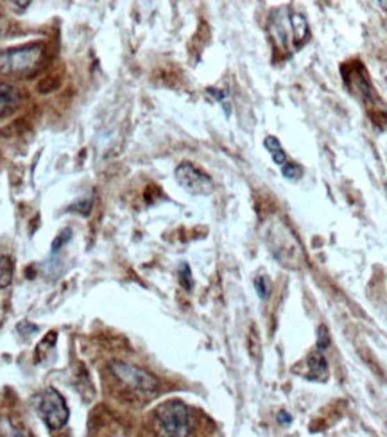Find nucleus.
<instances>
[{"label":"nucleus","instance_id":"f257e3e1","mask_svg":"<svg viewBox=\"0 0 387 437\" xmlns=\"http://www.w3.org/2000/svg\"><path fill=\"white\" fill-rule=\"evenodd\" d=\"M265 238H267L272 256L280 263H283V267L298 269L305 263L302 242L294 235L293 229L286 224V221L272 219L267 224V237Z\"/></svg>","mask_w":387,"mask_h":437},{"label":"nucleus","instance_id":"f03ea898","mask_svg":"<svg viewBox=\"0 0 387 437\" xmlns=\"http://www.w3.org/2000/svg\"><path fill=\"white\" fill-rule=\"evenodd\" d=\"M43 60L42 43H27L22 47L0 52V76L29 77L40 68Z\"/></svg>","mask_w":387,"mask_h":437},{"label":"nucleus","instance_id":"7ed1b4c3","mask_svg":"<svg viewBox=\"0 0 387 437\" xmlns=\"http://www.w3.org/2000/svg\"><path fill=\"white\" fill-rule=\"evenodd\" d=\"M154 421L163 437H190L192 418L187 405L179 399H169L158 405Z\"/></svg>","mask_w":387,"mask_h":437},{"label":"nucleus","instance_id":"20e7f679","mask_svg":"<svg viewBox=\"0 0 387 437\" xmlns=\"http://www.w3.org/2000/svg\"><path fill=\"white\" fill-rule=\"evenodd\" d=\"M110 371L119 382H122L124 386H128L129 389L136 390V393L151 395L160 386L158 378L153 373L135 364H129V362L113 361L110 364Z\"/></svg>","mask_w":387,"mask_h":437},{"label":"nucleus","instance_id":"39448f33","mask_svg":"<svg viewBox=\"0 0 387 437\" xmlns=\"http://www.w3.org/2000/svg\"><path fill=\"white\" fill-rule=\"evenodd\" d=\"M38 414L47 423L49 429L52 430L63 429L65 424L68 423V418H70L67 402L60 395V390H56L54 387H49L40 395Z\"/></svg>","mask_w":387,"mask_h":437},{"label":"nucleus","instance_id":"423d86ee","mask_svg":"<svg viewBox=\"0 0 387 437\" xmlns=\"http://www.w3.org/2000/svg\"><path fill=\"white\" fill-rule=\"evenodd\" d=\"M176 181L185 192L192 195H210L213 190V181L204 170L190 162L179 163L174 170Z\"/></svg>","mask_w":387,"mask_h":437},{"label":"nucleus","instance_id":"0eeeda50","mask_svg":"<svg viewBox=\"0 0 387 437\" xmlns=\"http://www.w3.org/2000/svg\"><path fill=\"white\" fill-rule=\"evenodd\" d=\"M303 365H305V370L298 371V373L303 378H306V380H311V382H318L320 380V382H323L324 378H327L328 362L323 356V353L314 352L312 355L306 356V361Z\"/></svg>","mask_w":387,"mask_h":437},{"label":"nucleus","instance_id":"6e6552de","mask_svg":"<svg viewBox=\"0 0 387 437\" xmlns=\"http://www.w3.org/2000/svg\"><path fill=\"white\" fill-rule=\"evenodd\" d=\"M24 99L26 97L20 88H17L11 83H0V117H6L11 111L18 110Z\"/></svg>","mask_w":387,"mask_h":437},{"label":"nucleus","instance_id":"1a4fd4ad","mask_svg":"<svg viewBox=\"0 0 387 437\" xmlns=\"http://www.w3.org/2000/svg\"><path fill=\"white\" fill-rule=\"evenodd\" d=\"M364 70L362 67H355V68H349V72L348 76H346L345 83L349 86H354L355 83H357V86L355 88H352V92H354L355 95H359V97L362 99V101H368V99L373 97V88H371L370 81H368V76L366 72L362 74L361 77V72Z\"/></svg>","mask_w":387,"mask_h":437},{"label":"nucleus","instance_id":"9d476101","mask_svg":"<svg viewBox=\"0 0 387 437\" xmlns=\"http://www.w3.org/2000/svg\"><path fill=\"white\" fill-rule=\"evenodd\" d=\"M290 29L294 36V49H302L308 40H311V29L306 24V18L299 13H294L290 17Z\"/></svg>","mask_w":387,"mask_h":437},{"label":"nucleus","instance_id":"9b49d317","mask_svg":"<svg viewBox=\"0 0 387 437\" xmlns=\"http://www.w3.org/2000/svg\"><path fill=\"white\" fill-rule=\"evenodd\" d=\"M264 147L267 149L269 154H271L272 162L277 163V165H280V167L286 165V163H287V154H286V151H283V147H281L280 140H278L277 136H265Z\"/></svg>","mask_w":387,"mask_h":437},{"label":"nucleus","instance_id":"f8f14e48","mask_svg":"<svg viewBox=\"0 0 387 437\" xmlns=\"http://www.w3.org/2000/svg\"><path fill=\"white\" fill-rule=\"evenodd\" d=\"M0 437H34L11 418H0Z\"/></svg>","mask_w":387,"mask_h":437},{"label":"nucleus","instance_id":"ddd939ff","mask_svg":"<svg viewBox=\"0 0 387 437\" xmlns=\"http://www.w3.org/2000/svg\"><path fill=\"white\" fill-rule=\"evenodd\" d=\"M15 262L11 256L0 255V289H6L13 281Z\"/></svg>","mask_w":387,"mask_h":437},{"label":"nucleus","instance_id":"4468645a","mask_svg":"<svg viewBox=\"0 0 387 437\" xmlns=\"http://www.w3.org/2000/svg\"><path fill=\"white\" fill-rule=\"evenodd\" d=\"M281 174H283V178L286 179L296 181V179H299L303 176V169H302V165H298V163L287 162L286 165L281 167Z\"/></svg>","mask_w":387,"mask_h":437},{"label":"nucleus","instance_id":"2eb2a0df","mask_svg":"<svg viewBox=\"0 0 387 437\" xmlns=\"http://www.w3.org/2000/svg\"><path fill=\"white\" fill-rule=\"evenodd\" d=\"M330 348V333H328V328L324 324H321L318 328V340H315V352L323 353L324 349Z\"/></svg>","mask_w":387,"mask_h":437},{"label":"nucleus","instance_id":"dca6fc26","mask_svg":"<svg viewBox=\"0 0 387 437\" xmlns=\"http://www.w3.org/2000/svg\"><path fill=\"white\" fill-rule=\"evenodd\" d=\"M255 290L260 296V299H267L269 294H271V285H269L265 276H258V278H255Z\"/></svg>","mask_w":387,"mask_h":437},{"label":"nucleus","instance_id":"f3484780","mask_svg":"<svg viewBox=\"0 0 387 437\" xmlns=\"http://www.w3.org/2000/svg\"><path fill=\"white\" fill-rule=\"evenodd\" d=\"M179 276H181V283L187 290L192 289V272L188 263H181V269H179Z\"/></svg>","mask_w":387,"mask_h":437},{"label":"nucleus","instance_id":"a211bd4d","mask_svg":"<svg viewBox=\"0 0 387 437\" xmlns=\"http://www.w3.org/2000/svg\"><path fill=\"white\" fill-rule=\"evenodd\" d=\"M206 94L213 99V101L222 102L226 97H228V92L226 90H219V88H206Z\"/></svg>","mask_w":387,"mask_h":437},{"label":"nucleus","instance_id":"6ab92c4d","mask_svg":"<svg viewBox=\"0 0 387 437\" xmlns=\"http://www.w3.org/2000/svg\"><path fill=\"white\" fill-rule=\"evenodd\" d=\"M68 238H70V229H65V231H61L60 235H58V238H56V242L52 244V251H58L61 246H63L65 242H67Z\"/></svg>","mask_w":387,"mask_h":437},{"label":"nucleus","instance_id":"aec40b11","mask_svg":"<svg viewBox=\"0 0 387 437\" xmlns=\"http://www.w3.org/2000/svg\"><path fill=\"white\" fill-rule=\"evenodd\" d=\"M277 418H278V423H281V424H289L290 421H293V416H290L287 411H280Z\"/></svg>","mask_w":387,"mask_h":437},{"label":"nucleus","instance_id":"412c9836","mask_svg":"<svg viewBox=\"0 0 387 437\" xmlns=\"http://www.w3.org/2000/svg\"><path fill=\"white\" fill-rule=\"evenodd\" d=\"M380 6H382L384 11H386V13H387V2H380Z\"/></svg>","mask_w":387,"mask_h":437}]
</instances>
